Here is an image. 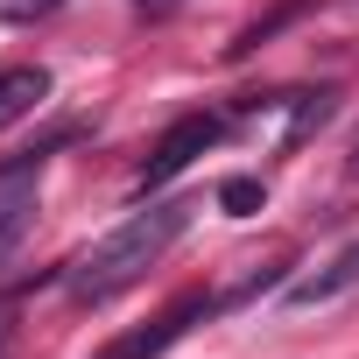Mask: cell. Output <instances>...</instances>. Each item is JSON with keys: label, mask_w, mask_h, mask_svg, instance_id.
Masks as SVG:
<instances>
[{"label": "cell", "mask_w": 359, "mask_h": 359, "mask_svg": "<svg viewBox=\"0 0 359 359\" xmlns=\"http://www.w3.org/2000/svg\"><path fill=\"white\" fill-rule=\"evenodd\" d=\"M212 141H226V120L219 113H184V120H169V134L148 148V169H141V191H162L169 176H184Z\"/></svg>", "instance_id": "2"}, {"label": "cell", "mask_w": 359, "mask_h": 359, "mask_svg": "<svg viewBox=\"0 0 359 359\" xmlns=\"http://www.w3.org/2000/svg\"><path fill=\"white\" fill-rule=\"evenodd\" d=\"M184 226H191V205H184V198H162V205L134 212L120 233H106V240L71 268V303H113L120 289H134L176 240H184Z\"/></svg>", "instance_id": "1"}, {"label": "cell", "mask_w": 359, "mask_h": 359, "mask_svg": "<svg viewBox=\"0 0 359 359\" xmlns=\"http://www.w3.org/2000/svg\"><path fill=\"white\" fill-rule=\"evenodd\" d=\"M345 289H359V240L338 247L317 275H296V282L282 289V303H289V310H317V303H331V296H345Z\"/></svg>", "instance_id": "4"}, {"label": "cell", "mask_w": 359, "mask_h": 359, "mask_svg": "<svg viewBox=\"0 0 359 359\" xmlns=\"http://www.w3.org/2000/svg\"><path fill=\"white\" fill-rule=\"evenodd\" d=\"M29 233V198H15L8 212H0V254H15V240Z\"/></svg>", "instance_id": "8"}, {"label": "cell", "mask_w": 359, "mask_h": 359, "mask_svg": "<svg viewBox=\"0 0 359 359\" xmlns=\"http://www.w3.org/2000/svg\"><path fill=\"white\" fill-rule=\"evenodd\" d=\"M43 99H50V71L43 64H0V127H15Z\"/></svg>", "instance_id": "5"}, {"label": "cell", "mask_w": 359, "mask_h": 359, "mask_svg": "<svg viewBox=\"0 0 359 359\" xmlns=\"http://www.w3.org/2000/svg\"><path fill=\"white\" fill-rule=\"evenodd\" d=\"M345 169H352V176H359V134H352V155H345Z\"/></svg>", "instance_id": "10"}, {"label": "cell", "mask_w": 359, "mask_h": 359, "mask_svg": "<svg viewBox=\"0 0 359 359\" xmlns=\"http://www.w3.org/2000/svg\"><path fill=\"white\" fill-rule=\"evenodd\" d=\"M134 8H141L148 22H162V15H176V8H184V0H134Z\"/></svg>", "instance_id": "9"}, {"label": "cell", "mask_w": 359, "mask_h": 359, "mask_svg": "<svg viewBox=\"0 0 359 359\" xmlns=\"http://www.w3.org/2000/svg\"><path fill=\"white\" fill-rule=\"evenodd\" d=\"M0 359H8V338H0Z\"/></svg>", "instance_id": "11"}, {"label": "cell", "mask_w": 359, "mask_h": 359, "mask_svg": "<svg viewBox=\"0 0 359 359\" xmlns=\"http://www.w3.org/2000/svg\"><path fill=\"white\" fill-rule=\"evenodd\" d=\"M219 205H226L233 219H247V212L261 205V184H254V176H226V184H219Z\"/></svg>", "instance_id": "7"}, {"label": "cell", "mask_w": 359, "mask_h": 359, "mask_svg": "<svg viewBox=\"0 0 359 359\" xmlns=\"http://www.w3.org/2000/svg\"><path fill=\"white\" fill-rule=\"evenodd\" d=\"M205 310H212V296H176V303H169V310H162L148 331H127V338H113L99 359H162L176 338H184V331L205 317Z\"/></svg>", "instance_id": "3"}, {"label": "cell", "mask_w": 359, "mask_h": 359, "mask_svg": "<svg viewBox=\"0 0 359 359\" xmlns=\"http://www.w3.org/2000/svg\"><path fill=\"white\" fill-rule=\"evenodd\" d=\"M64 8V0H0V22L8 29H36V22H50Z\"/></svg>", "instance_id": "6"}]
</instances>
